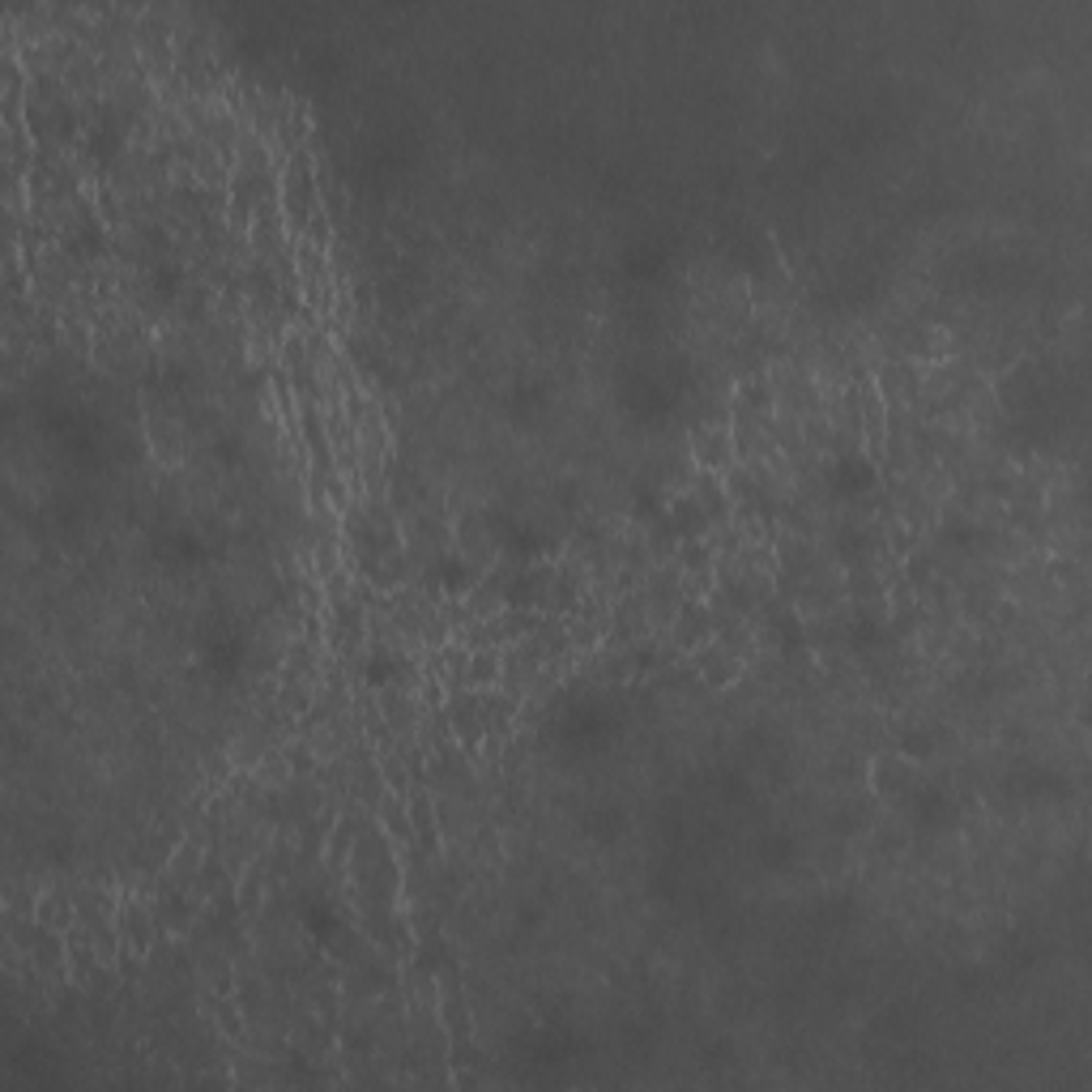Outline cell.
<instances>
[{
    "label": "cell",
    "mask_w": 1092,
    "mask_h": 1092,
    "mask_svg": "<svg viewBox=\"0 0 1092 1092\" xmlns=\"http://www.w3.org/2000/svg\"><path fill=\"white\" fill-rule=\"evenodd\" d=\"M900 773H905V760H900V755H879V760H874V790H879V794H897Z\"/></svg>",
    "instance_id": "1"
}]
</instances>
